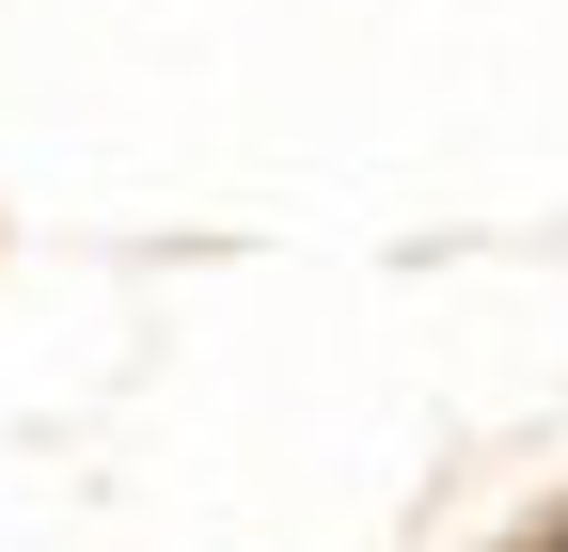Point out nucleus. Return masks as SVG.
<instances>
[{"mask_svg":"<svg viewBox=\"0 0 568 552\" xmlns=\"http://www.w3.org/2000/svg\"><path fill=\"white\" fill-rule=\"evenodd\" d=\"M552 552H568V536H552Z\"/></svg>","mask_w":568,"mask_h":552,"instance_id":"obj_1","label":"nucleus"}]
</instances>
